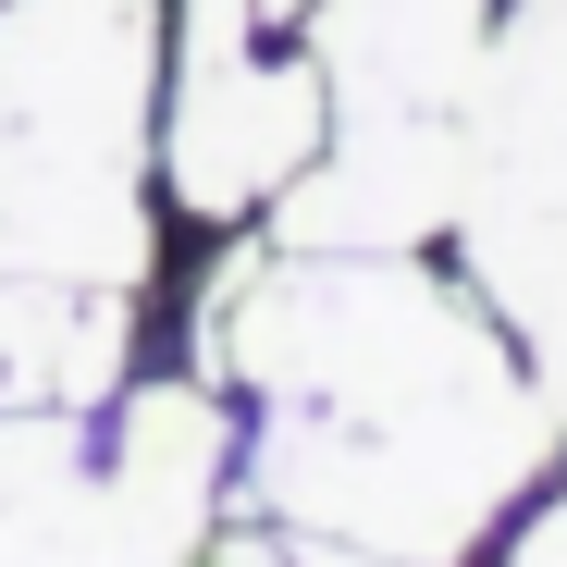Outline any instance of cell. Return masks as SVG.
Masks as SVG:
<instances>
[{
    "label": "cell",
    "instance_id": "obj_10",
    "mask_svg": "<svg viewBox=\"0 0 567 567\" xmlns=\"http://www.w3.org/2000/svg\"><path fill=\"white\" fill-rule=\"evenodd\" d=\"M506 567H567V494H555V506L518 530V555H506Z\"/></svg>",
    "mask_w": 567,
    "mask_h": 567
},
{
    "label": "cell",
    "instance_id": "obj_11",
    "mask_svg": "<svg viewBox=\"0 0 567 567\" xmlns=\"http://www.w3.org/2000/svg\"><path fill=\"white\" fill-rule=\"evenodd\" d=\"M284 555H297V567H408V555H370V543H321V530H297Z\"/></svg>",
    "mask_w": 567,
    "mask_h": 567
},
{
    "label": "cell",
    "instance_id": "obj_13",
    "mask_svg": "<svg viewBox=\"0 0 567 567\" xmlns=\"http://www.w3.org/2000/svg\"><path fill=\"white\" fill-rule=\"evenodd\" d=\"M259 13H271V25H297V13H309V0H259Z\"/></svg>",
    "mask_w": 567,
    "mask_h": 567
},
{
    "label": "cell",
    "instance_id": "obj_9",
    "mask_svg": "<svg viewBox=\"0 0 567 567\" xmlns=\"http://www.w3.org/2000/svg\"><path fill=\"white\" fill-rule=\"evenodd\" d=\"M124 383V297L100 284H0V420H86Z\"/></svg>",
    "mask_w": 567,
    "mask_h": 567
},
{
    "label": "cell",
    "instance_id": "obj_8",
    "mask_svg": "<svg viewBox=\"0 0 567 567\" xmlns=\"http://www.w3.org/2000/svg\"><path fill=\"white\" fill-rule=\"evenodd\" d=\"M148 259H161L148 173L0 148V284H100V297H136Z\"/></svg>",
    "mask_w": 567,
    "mask_h": 567
},
{
    "label": "cell",
    "instance_id": "obj_6",
    "mask_svg": "<svg viewBox=\"0 0 567 567\" xmlns=\"http://www.w3.org/2000/svg\"><path fill=\"white\" fill-rule=\"evenodd\" d=\"M271 210V235L309 259H395L468 210V124H333Z\"/></svg>",
    "mask_w": 567,
    "mask_h": 567
},
{
    "label": "cell",
    "instance_id": "obj_3",
    "mask_svg": "<svg viewBox=\"0 0 567 567\" xmlns=\"http://www.w3.org/2000/svg\"><path fill=\"white\" fill-rule=\"evenodd\" d=\"M468 271L530 346V383L567 432V0H506L468 86Z\"/></svg>",
    "mask_w": 567,
    "mask_h": 567
},
{
    "label": "cell",
    "instance_id": "obj_5",
    "mask_svg": "<svg viewBox=\"0 0 567 567\" xmlns=\"http://www.w3.org/2000/svg\"><path fill=\"white\" fill-rule=\"evenodd\" d=\"M173 25L161 0H0V148L148 173Z\"/></svg>",
    "mask_w": 567,
    "mask_h": 567
},
{
    "label": "cell",
    "instance_id": "obj_2",
    "mask_svg": "<svg viewBox=\"0 0 567 567\" xmlns=\"http://www.w3.org/2000/svg\"><path fill=\"white\" fill-rule=\"evenodd\" d=\"M210 482H223V408L185 383L136 395L112 456L62 408L0 420V567H198Z\"/></svg>",
    "mask_w": 567,
    "mask_h": 567
},
{
    "label": "cell",
    "instance_id": "obj_7",
    "mask_svg": "<svg viewBox=\"0 0 567 567\" xmlns=\"http://www.w3.org/2000/svg\"><path fill=\"white\" fill-rule=\"evenodd\" d=\"M309 62L333 124H468L506 0H309Z\"/></svg>",
    "mask_w": 567,
    "mask_h": 567
},
{
    "label": "cell",
    "instance_id": "obj_4",
    "mask_svg": "<svg viewBox=\"0 0 567 567\" xmlns=\"http://www.w3.org/2000/svg\"><path fill=\"white\" fill-rule=\"evenodd\" d=\"M333 136V86L309 50H271L259 0H185L161 74V185L198 223H247Z\"/></svg>",
    "mask_w": 567,
    "mask_h": 567
},
{
    "label": "cell",
    "instance_id": "obj_12",
    "mask_svg": "<svg viewBox=\"0 0 567 567\" xmlns=\"http://www.w3.org/2000/svg\"><path fill=\"white\" fill-rule=\"evenodd\" d=\"M210 567H297V555H284V543H259V530H235V543H223Z\"/></svg>",
    "mask_w": 567,
    "mask_h": 567
},
{
    "label": "cell",
    "instance_id": "obj_1",
    "mask_svg": "<svg viewBox=\"0 0 567 567\" xmlns=\"http://www.w3.org/2000/svg\"><path fill=\"white\" fill-rule=\"evenodd\" d=\"M198 370L259 383V494L321 530L444 567L494 530V506L555 456L543 383H518L506 333L395 259H235L223 297H198Z\"/></svg>",
    "mask_w": 567,
    "mask_h": 567
}]
</instances>
